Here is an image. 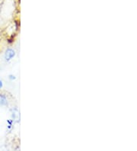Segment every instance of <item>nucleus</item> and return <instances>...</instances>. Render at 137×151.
I'll return each instance as SVG.
<instances>
[{
	"mask_svg": "<svg viewBox=\"0 0 137 151\" xmlns=\"http://www.w3.org/2000/svg\"><path fill=\"white\" fill-rule=\"evenodd\" d=\"M15 55H16V52H15L14 49H12V48H8L5 51L4 57H5V60L9 62V61L11 60L15 57Z\"/></svg>",
	"mask_w": 137,
	"mask_h": 151,
	"instance_id": "nucleus-1",
	"label": "nucleus"
},
{
	"mask_svg": "<svg viewBox=\"0 0 137 151\" xmlns=\"http://www.w3.org/2000/svg\"><path fill=\"white\" fill-rule=\"evenodd\" d=\"M11 119L14 122H20V112L17 108H13L11 110Z\"/></svg>",
	"mask_w": 137,
	"mask_h": 151,
	"instance_id": "nucleus-2",
	"label": "nucleus"
},
{
	"mask_svg": "<svg viewBox=\"0 0 137 151\" xmlns=\"http://www.w3.org/2000/svg\"><path fill=\"white\" fill-rule=\"evenodd\" d=\"M16 30H18V25H17V24L15 23V22H14V23H12V24H10V25H9V27L6 28V31H7V35L9 33V32H11L10 35H13L14 34H15V31H16Z\"/></svg>",
	"mask_w": 137,
	"mask_h": 151,
	"instance_id": "nucleus-3",
	"label": "nucleus"
},
{
	"mask_svg": "<svg viewBox=\"0 0 137 151\" xmlns=\"http://www.w3.org/2000/svg\"><path fill=\"white\" fill-rule=\"evenodd\" d=\"M0 105L2 106H8L9 105V100L6 95L0 93Z\"/></svg>",
	"mask_w": 137,
	"mask_h": 151,
	"instance_id": "nucleus-4",
	"label": "nucleus"
},
{
	"mask_svg": "<svg viewBox=\"0 0 137 151\" xmlns=\"http://www.w3.org/2000/svg\"><path fill=\"white\" fill-rule=\"evenodd\" d=\"M6 122H7V126H6V127H7L8 131H9V132H11L13 129V124H14L15 122H14V121H13L11 118V119H8Z\"/></svg>",
	"mask_w": 137,
	"mask_h": 151,
	"instance_id": "nucleus-5",
	"label": "nucleus"
},
{
	"mask_svg": "<svg viewBox=\"0 0 137 151\" xmlns=\"http://www.w3.org/2000/svg\"><path fill=\"white\" fill-rule=\"evenodd\" d=\"M9 80H11V81H14V80L16 79V76H15V75H13V74H10V75L9 76Z\"/></svg>",
	"mask_w": 137,
	"mask_h": 151,
	"instance_id": "nucleus-6",
	"label": "nucleus"
},
{
	"mask_svg": "<svg viewBox=\"0 0 137 151\" xmlns=\"http://www.w3.org/2000/svg\"><path fill=\"white\" fill-rule=\"evenodd\" d=\"M3 86V82L2 80H0V88H2Z\"/></svg>",
	"mask_w": 137,
	"mask_h": 151,
	"instance_id": "nucleus-7",
	"label": "nucleus"
}]
</instances>
